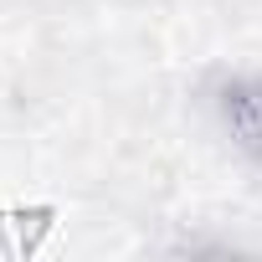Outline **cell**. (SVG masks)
<instances>
[{
	"instance_id": "1",
	"label": "cell",
	"mask_w": 262,
	"mask_h": 262,
	"mask_svg": "<svg viewBox=\"0 0 262 262\" xmlns=\"http://www.w3.org/2000/svg\"><path fill=\"white\" fill-rule=\"evenodd\" d=\"M216 118L226 139L262 170V72H236L216 88Z\"/></svg>"
}]
</instances>
